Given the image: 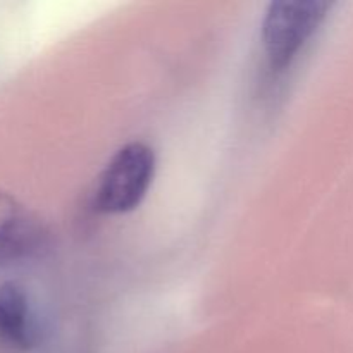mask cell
I'll return each instance as SVG.
<instances>
[{
  "instance_id": "1",
  "label": "cell",
  "mask_w": 353,
  "mask_h": 353,
  "mask_svg": "<svg viewBox=\"0 0 353 353\" xmlns=\"http://www.w3.org/2000/svg\"><path fill=\"white\" fill-rule=\"evenodd\" d=\"M330 9L331 3L321 0H281L269 6L262 21V45L272 71H283L295 61Z\"/></svg>"
},
{
  "instance_id": "2",
  "label": "cell",
  "mask_w": 353,
  "mask_h": 353,
  "mask_svg": "<svg viewBox=\"0 0 353 353\" xmlns=\"http://www.w3.org/2000/svg\"><path fill=\"white\" fill-rule=\"evenodd\" d=\"M155 174V154L141 141H131L112 155L95 188L97 210L126 214L147 195Z\"/></svg>"
},
{
  "instance_id": "3",
  "label": "cell",
  "mask_w": 353,
  "mask_h": 353,
  "mask_svg": "<svg viewBox=\"0 0 353 353\" xmlns=\"http://www.w3.org/2000/svg\"><path fill=\"white\" fill-rule=\"evenodd\" d=\"M47 247L48 231L40 217L0 190V265L38 257Z\"/></svg>"
},
{
  "instance_id": "4",
  "label": "cell",
  "mask_w": 353,
  "mask_h": 353,
  "mask_svg": "<svg viewBox=\"0 0 353 353\" xmlns=\"http://www.w3.org/2000/svg\"><path fill=\"white\" fill-rule=\"evenodd\" d=\"M41 343V326L30 295L21 285H0V345L14 352H31Z\"/></svg>"
}]
</instances>
